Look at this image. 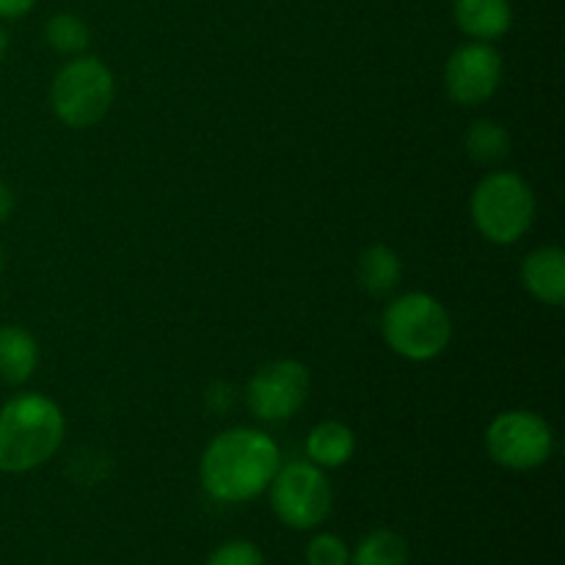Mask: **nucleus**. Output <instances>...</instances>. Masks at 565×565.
<instances>
[{
	"label": "nucleus",
	"instance_id": "obj_16",
	"mask_svg": "<svg viewBox=\"0 0 565 565\" xmlns=\"http://www.w3.org/2000/svg\"><path fill=\"white\" fill-rule=\"evenodd\" d=\"M467 154L480 166H497L511 154V132L494 119H478L463 136Z\"/></svg>",
	"mask_w": 565,
	"mask_h": 565
},
{
	"label": "nucleus",
	"instance_id": "obj_11",
	"mask_svg": "<svg viewBox=\"0 0 565 565\" xmlns=\"http://www.w3.org/2000/svg\"><path fill=\"white\" fill-rule=\"evenodd\" d=\"M452 17L472 42H494L513 25L511 0H452Z\"/></svg>",
	"mask_w": 565,
	"mask_h": 565
},
{
	"label": "nucleus",
	"instance_id": "obj_3",
	"mask_svg": "<svg viewBox=\"0 0 565 565\" xmlns=\"http://www.w3.org/2000/svg\"><path fill=\"white\" fill-rule=\"evenodd\" d=\"M381 334L406 362H430L450 348L452 318L430 292H403L381 315Z\"/></svg>",
	"mask_w": 565,
	"mask_h": 565
},
{
	"label": "nucleus",
	"instance_id": "obj_20",
	"mask_svg": "<svg viewBox=\"0 0 565 565\" xmlns=\"http://www.w3.org/2000/svg\"><path fill=\"white\" fill-rule=\"evenodd\" d=\"M204 403H207L210 412L224 414L226 408L235 403V390H232L226 381H215V384L207 386V392H204Z\"/></svg>",
	"mask_w": 565,
	"mask_h": 565
},
{
	"label": "nucleus",
	"instance_id": "obj_24",
	"mask_svg": "<svg viewBox=\"0 0 565 565\" xmlns=\"http://www.w3.org/2000/svg\"><path fill=\"white\" fill-rule=\"evenodd\" d=\"M0 270H3V248H0Z\"/></svg>",
	"mask_w": 565,
	"mask_h": 565
},
{
	"label": "nucleus",
	"instance_id": "obj_5",
	"mask_svg": "<svg viewBox=\"0 0 565 565\" xmlns=\"http://www.w3.org/2000/svg\"><path fill=\"white\" fill-rule=\"evenodd\" d=\"M116 97L114 72L94 55L66 61L50 86V108L72 130H86L108 116Z\"/></svg>",
	"mask_w": 565,
	"mask_h": 565
},
{
	"label": "nucleus",
	"instance_id": "obj_14",
	"mask_svg": "<svg viewBox=\"0 0 565 565\" xmlns=\"http://www.w3.org/2000/svg\"><path fill=\"white\" fill-rule=\"evenodd\" d=\"M356 279L359 287H362L364 292H370V296H390V292L397 290V285L403 281L401 254H397L395 248L386 246V243H373V246H367L359 254Z\"/></svg>",
	"mask_w": 565,
	"mask_h": 565
},
{
	"label": "nucleus",
	"instance_id": "obj_9",
	"mask_svg": "<svg viewBox=\"0 0 565 565\" xmlns=\"http://www.w3.org/2000/svg\"><path fill=\"white\" fill-rule=\"evenodd\" d=\"M502 83V55L491 42H467L445 64V92L461 108L489 103Z\"/></svg>",
	"mask_w": 565,
	"mask_h": 565
},
{
	"label": "nucleus",
	"instance_id": "obj_18",
	"mask_svg": "<svg viewBox=\"0 0 565 565\" xmlns=\"http://www.w3.org/2000/svg\"><path fill=\"white\" fill-rule=\"evenodd\" d=\"M307 565H351V550L334 533H318L307 544Z\"/></svg>",
	"mask_w": 565,
	"mask_h": 565
},
{
	"label": "nucleus",
	"instance_id": "obj_17",
	"mask_svg": "<svg viewBox=\"0 0 565 565\" xmlns=\"http://www.w3.org/2000/svg\"><path fill=\"white\" fill-rule=\"evenodd\" d=\"M44 39H47V44L55 53L83 55L88 42H92V31H88V25L77 14L61 11V14H53L47 20V25H44Z\"/></svg>",
	"mask_w": 565,
	"mask_h": 565
},
{
	"label": "nucleus",
	"instance_id": "obj_12",
	"mask_svg": "<svg viewBox=\"0 0 565 565\" xmlns=\"http://www.w3.org/2000/svg\"><path fill=\"white\" fill-rule=\"evenodd\" d=\"M356 452V434L340 419H323L307 436V461L320 469H340Z\"/></svg>",
	"mask_w": 565,
	"mask_h": 565
},
{
	"label": "nucleus",
	"instance_id": "obj_1",
	"mask_svg": "<svg viewBox=\"0 0 565 565\" xmlns=\"http://www.w3.org/2000/svg\"><path fill=\"white\" fill-rule=\"evenodd\" d=\"M281 467L274 436L257 428H230L215 436L199 461V480L210 500L241 505L265 494Z\"/></svg>",
	"mask_w": 565,
	"mask_h": 565
},
{
	"label": "nucleus",
	"instance_id": "obj_8",
	"mask_svg": "<svg viewBox=\"0 0 565 565\" xmlns=\"http://www.w3.org/2000/svg\"><path fill=\"white\" fill-rule=\"evenodd\" d=\"M312 379L298 359H274L252 375L246 386V406L259 423H287L309 401Z\"/></svg>",
	"mask_w": 565,
	"mask_h": 565
},
{
	"label": "nucleus",
	"instance_id": "obj_6",
	"mask_svg": "<svg viewBox=\"0 0 565 565\" xmlns=\"http://www.w3.org/2000/svg\"><path fill=\"white\" fill-rule=\"evenodd\" d=\"M270 508L285 527L309 533L318 530L334 508V489H331L326 469L312 461L281 463L268 486Z\"/></svg>",
	"mask_w": 565,
	"mask_h": 565
},
{
	"label": "nucleus",
	"instance_id": "obj_7",
	"mask_svg": "<svg viewBox=\"0 0 565 565\" xmlns=\"http://www.w3.org/2000/svg\"><path fill=\"white\" fill-rule=\"evenodd\" d=\"M486 452L511 472H533L555 456V430L541 414L527 408L497 414L486 428Z\"/></svg>",
	"mask_w": 565,
	"mask_h": 565
},
{
	"label": "nucleus",
	"instance_id": "obj_21",
	"mask_svg": "<svg viewBox=\"0 0 565 565\" xmlns=\"http://www.w3.org/2000/svg\"><path fill=\"white\" fill-rule=\"evenodd\" d=\"M36 6V0H0V20H20Z\"/></svg>",
	"mask_w": 565,
	"mask_h": 565
},
{
	"label": "nucleus",
	"instance_id": "obj_13",
	"mask_svg": "<svg viewBox=\"0 0 565 565\" xmlns=\"http://www.w3.org/2000/svg\"><path fill=\"white\" fill-rule=\"evenodd\" d=\"M39 342L22 326H0V381L20 386L36 373Z\"/></svg>",
	"mask_w": 565,
	"mask_h": 565
},
{
	"label": "nucleus",
	"instance_id": "obj_23",
	"mask_svg": "<svg viewBox=\"0 0 565 565\" xmlns=\"http://www.w3.org/2000/svg\"><path fill=\"white\" fill-rule=\"evenodd\" d=\"M6 50H9V33H6V28L0 25V61H3Z\"/></svg>",
	"mask_w": 565,
	"mask_h": 565
},
{
	"label": "nucleus",
	"instance_id": "obj_19",
	"mask_svg": "<svg viewBox=\"0 0 565 565\" xmlns=\"http://www.w3.org/2000/svg\"><path fill=\"white\" fill-rule=\"evenodd\" d=\"M204 565H265V555L257 544H252V541L235 539L210 552Z\"/></svg>",
	"mask_w": 565,
	"mask_h": 565
},
{
	"label": "nucleus",
	"instance_id": "obj_15",
	"mask_svg": "<svg viewBox=\"0 0 565 565\" xmlns=\"http://www.w3.org/2000/svg\"><path fill=\"white\" fill-rule=\"evenodd\" d=\"M408 541L395 530L379 527L359 541L351 552V565H408Z\"/></svg>",
	"mask_w": 565,
	"mask_h": 565
},
{
	"label": "nucleus",
	"instance_id": "obj_22",
	"mask_svg": "<svg viewBox=\"0 0 565 565\" xmlns=\"http://www.w3.org/2000/svg\"><path fill=\"white\" fill-rule=\"evenodd\" d=\"M11 213H14V193L6 182H0V224H6Z\"/></svg>",
	"mask_w": 565,
	"mask_h": 565
},
{
	"label": "nucleus",
	"instance_id": "obj_10",
	"mask_svg": "<svg viewBox=\"0 0 565 565\" xmlns=\"http://www.w3.org/2000/svg\"><path fill=\"white\" fill-rule=\"evenodd\" d=\"M519 279L535 301L561 309L565 303V252L561 246L535 248L524 257Z\"/></svg>",
	"mask_w": 565,
	"mask_h": 565
},
{
	"label": "nucleus",
	"instance_id": "obj_2",
	"mask_svg": "<svg viewBox=\"0 0 565 565\" xmlns=\"http://www.w3.org/2000/svg\"><path fill=\"white\" fill-rule=\"evenodd\" d=\"M66 419L58 403L42 392L17 395L0 408V472L25 475L61 450Z\"/></svg>",
	"mask_w": 565,
	"mask_h": 565
},
{
	"label": "nucleus",
	"instance_id": "obj_4",
	"mask_svg": "<svg viewBox=\"0 0 565 565\" xmlns=\"http://www.w3.org/2000/svg\"><path fill=\"white\" fill-rule=\"evenodd\" d=\"M535 213L539 202L533 188L516 171H489L469 199L475 230L494 246H513L522 241L533 230Z\"/></svg>",
	"mask_w": 565,
	"mask_h": 565
}]
</instances>
